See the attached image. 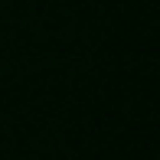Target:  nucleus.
<instances>
[]
</instances>
